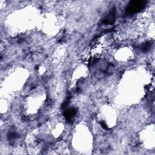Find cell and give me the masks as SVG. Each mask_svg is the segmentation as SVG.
<instances>
[{
  "instance_id": "1",
  "label": "cell",
  "mask_w": 155,
  "mask_h": 155,
  "mask_svg": "<svg viewBox=\"0 0 155 155\" xmlns=\"http://www.w3.org/2000/svg\"><path fill=\"white\" fill-rule=\"evenodd\" d=\"M145 4L144 1H132L128 6L127 12L130 13L137 12L143 7Z\"/></svg>"
}]
</instances>
